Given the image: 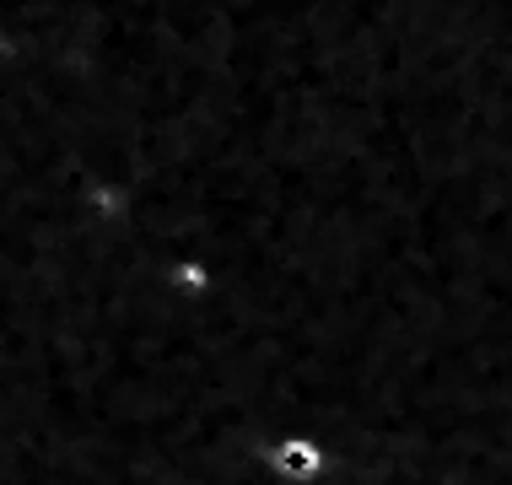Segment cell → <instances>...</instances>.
Listing matches in <instances>:
<instances>
[{
	"instance_id": "obj_1",
	"label": "cell",
	"mask_w": 512,
	"mask_h": 485,
	"mask_svg": "<svg viewBox=\"0 0 512 485\" xmlns=\"http://www.w3.org/2000/svg\"><path fill=\"white\" fill-rule=\"evenodd\" d=\"M275 469H281V475H318V469H324V453H318L313 442H281V448H275Z\"/></svg>"
}]
</instances>
